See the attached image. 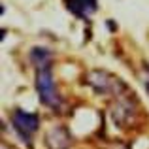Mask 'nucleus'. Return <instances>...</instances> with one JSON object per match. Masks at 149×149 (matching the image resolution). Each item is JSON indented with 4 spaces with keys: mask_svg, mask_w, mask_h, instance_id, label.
<instances>
[{
    "mask_svg": "<svg viewBox=\"0 0 149 149\" xmlns=\"http://www.w3.org/2000/svg\"><path fill=\"white\" fill-rule=\"evenodd\" d=\"M11 125H13L15 132L19 134V138L29 147H32V136L40 128V117L36 113L25 111V109H13V113H11Z\"/></svg>",
    "mask_w": 149,
    "mask_h": 149,
    "instance_id": "obj_2",
    "label": "nucleus"
},
{
    "mask_svg": "<svg viewBox=\"0 0 149 149\" xmlns=\"http://www.w3.org/2000/svg\"><path fill=\"white\" fill-rule=\"evenodd\" d=\"M2 149H8V146H6V143H2Z\"/></svg>",
    "mask_w": 149,
    "mask_h": 149,
    "instance_id": "obj_8",
    "label": "nucleus"
},
{
    "mask_svg": "<svg viewBox=\"0 0 149 149\" xmlns=\"http://www.w3.org/2000/svg\"><path fill=\"white\" fill-rule=\"evenodd\" d=\"M66 6H68V10L79 19H89L91 13H95V11L98 10V2H96V0H68Z\"/></svg>",
    "mask_w": 149,
    "mask_h": 149,
    "instance_id": "obj_5",
    "label": "nucleus"
},
{
    "mask_svg": "<svg viewBox=\"0 0 149 149\" xmlns=\"http://www.w3.org/2000/svg\"><path fill=\"white\" fill-rule=\"evenodd\" d=\"M142 79H143V85H146V89H147V93H149V64H143V76H142Z\"/></svg>",
    "mask_w": 149,
    "mask_h": 149,
    "instance_id": "obj_7",
    "label": "nucleus"
},
{
    "mask_svg": "<svg viewBox=\"0 0 149 149\" xmlns=\"http://www.w3.org/2000/svg\"><path fill=\"white\" fill-rule=\"evenodd\" d=\"M45 146L47 149H70L72 146V136L66 127H53L45 134Z\"/></svg>",
    "mask_w": 149,
    "mask_h": 149,
    "instance_id": "obj_4",
    "label": "nucleus"
},
{
    "mask_svg": "<svg viewBox=\"0 0 149 149\" xmlns=\"http://www.w3.org/2000/svg\"><path fill=\"white\" fill-rule=\"evenodd\" d=\"M85 81H87L96 93H102V95H123V91H127L125 83L119 77L111 76V74H108V72H100V70L89 72L87 77H85Z\"/></svg>",
    "mask_w": 149,
    "mask_h": 149,
    "instance_id": "obj_3",
    "label": "nucleus"
},
{
    "mask_svg": "<svg viewBox=\"0 0 149 149\" xmlns=\"http://www.w3.org/2000/svg\"><path fill=\"white\" fill-rule=\"evenodd\" d=\"M36 93L38 98L44 106H47L51 109H58L62 104V98L57 91V85L53 81V74L51 68L45 70H36Z\"/></svg>",
    "mask_w": 149,
    "mask_h": 149,
    "instance_id": "obj_1",
    "label": "nucleus"
},
{
    "mask_svg": "<svg viewBox=\"0 0 149 149\" xmlns=\"http://www.w3.org/2000/svg\"><path fill=\"white\" fill-rule=\"evenodd\" d=\"M29 58L32 62V66L36 70H45L51 68V58H53V53L45 47H32L29 53Z\"/></svg>",
    "mask_w": 149,
    "mask_h": 149,
    "instance_id": "obj_6",
    "label": "nucleus"
}]
</instances>
